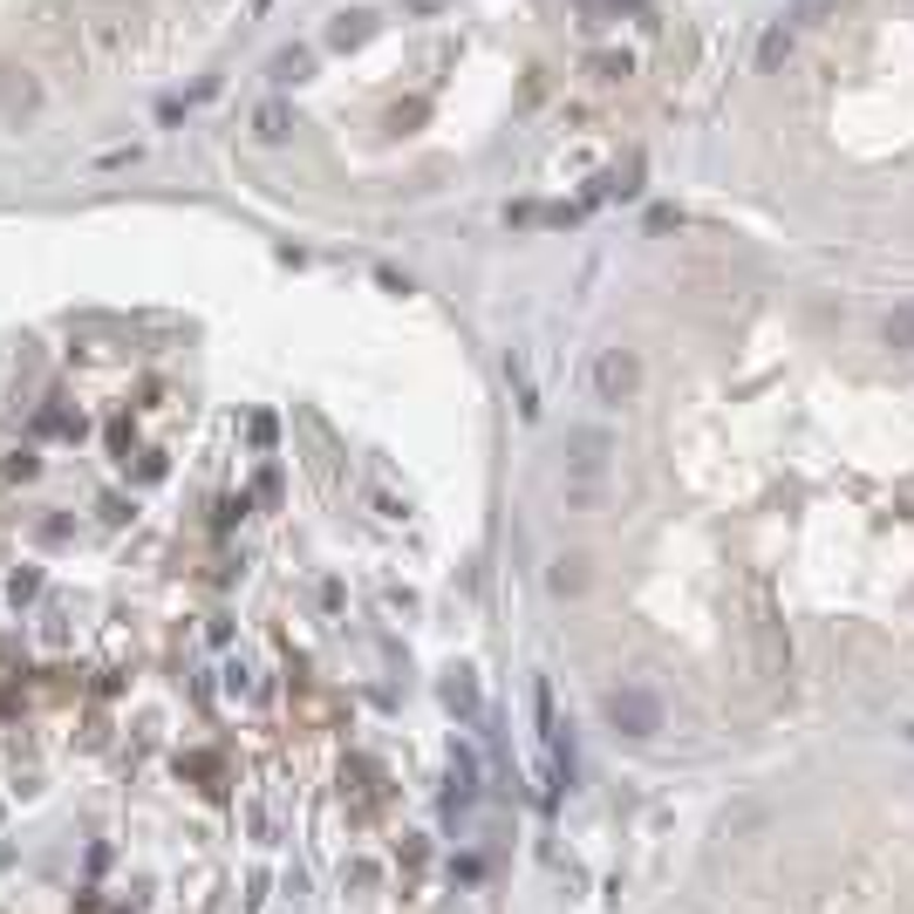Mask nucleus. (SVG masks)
<instances>
[{
  "label": "nucleus",
  "instance_id": "1",
  "mask_svg": "<svg viewBox=\"0 0 914 914\" xmlns=\"http://www.w3.org/2000/svg\"><path fill=\"white\" fill-rule=\"evenodd\" d=\"M601 709H607V724H615L621 738H655V730H663V703H655V690H642V682L607 690Z\"/></svg>",
  "mask_w": 914,
  "mask_h": 914
},
{
  "label": "nucleus",
  "instance_id": "2",
  "mask_svg": "<svg viewBox=\"0 0 914 914\" xmlns=\"http://www.w3.org/2000/svg\"><path fill=\"white\" fill-rule=\"evenodd\" d=\"M634 390H642V362H634V348H601V362H594V396H601V403H628Z\"/></svg>",
  "mask_w": 914,
  "mask_h": 914
},
{
  "label": "nucleus",
  "instance_id": "3",
  "mask_svg": "<svg viewBox=\"0 0 914 914\" xmlns=\"http://www.w3.org/2000/svg\"><path fill=\"white\" fill-rule=\"evenodd\" d=\"M607 457H615V437H607V430H567V471L573 478H601Z\"/></svg>",
  "mask_w": 914,
  "mask_h": 914
},
{
  "label": "nucleus",
  "instance_id": "4",
  "mask_svg": "<svg viewBox=\"0 0 914 914\" xmlns=\"http://www.w3.org/2000/svg\"><path fill=\"white\" fill-rule=\"evenodd\" d=\"M375 35V14L369 8H348V14H335V28H328V48H342V55H348V48H362Z\"/></svg>",
  "mask_w": 914,
  "mask_h": 914
},
{
  "label": "nucleus",
  "instance_id": "5",
  "mask_svg": "<svg viewBox=\"0 0 914 914\" xmlns=\"http://www.w3.org/2000/svg\"><path fill=\"white\" fill-rule=\"evenodd\" d=\"M252 137H260V144H287L294 137V116L281 103H260V110H252Z\"/></svg>",
  "mask_w": 914,
  "mask_h": 914
},
{
  "label": "nucleus",
  "instance_id": "6",
  "mask_svg": "<svg viewBox=\"0 0 914 914\" xmlns=\"http://www.w3.org/2000/svg\"><path fill=\"white\" fill-rule=\"evenodd\" d=\"M0 110H35V83H28V75H21V69H0Z\"/></svg>",
  "mask_w": 914,
  "mask_h": 914
},
{
  "label": "nucleus",
  "instance_id": "7",
  "mask_svg": "<svg viewBox=\"0 0 914 914\" xmlns=\"http://www.w3.org/2000/svg\"><path fill=\"white\" fill-rule=\"evenodd\" d=\"M546 588H553V594H580V588H588V560H580V553H573V560H553Z\"/></svg>",
  "mask_w": 914,
  "mask_h": 914
},
{
  "label": "nucleus",
  "instance_id": "8",
  "mask_svg": "<svg viewBox=\"0 0 914 914\" xmlns=\"http://www.w3.org/2000/svg\"><path fill=\"white\" fill-rule=\"evenodd\" d=\"M792 62V28H765V41H757V69H785Z\"/></svg>",
  "mask_w": 914,
  "mask_h": 914
},
{
  "label": "nucleus",
  "instance_id": "9",
  "mask_svg": "<svg viewBox=\"0 0 914 914\" xmlns=\"http://www.w3.org/2000/svg\"><path fill=\"white\" fill-rule=\"evenodd\" d=\"M308 69H314L308 48H281V55H273V83H300Z\"/></svg>",
  "mask_w": 914,
  "mask_h": 914
},
{
  "label": "nucleus",
  "instance_id": "10",
  "mask_svg": "<svg viewBox=\"0 0 914 914\" xmlns=\"http://www.w3.org/2000/svg\"><path fill=\"white\" fill-rule=\"evenodd\" d=\"M880 335H887V348H914V308H894L880 321Z\"/></svg>",
  "mask_w": 914,
  "mask_h": 914
},
{
  "label": "nucleus",
  "instance_id": "11",
  "mask_svg": "<svg viewBox=\"0 0 914 914\" xmlns=\"http://www.w3.org/2000/svg\"><path fill=\"white\" fill-rule=\"evenodd\" d=\"M840 8V0H792V8H785V21H819V14H832Z\"/></svg>",
  "mask_w": 914,
  "mask_h": 914
},
{
  "label": "nucleus",
  "instance_id": "12",
  "mask_svg": "<svg viewBox=\"0 0 914 914\" xmlns=\"http://www.w3.org/2000/svg\"><path fill=\"white\" fill-rule=\"evenodd\" d=\"M444 696H450V709H471V703H478V690H471V676H457V682H450V690H444Z\"/></svg>",
  "mask_w": 914,
  "mask_h": 914
},
{
  "label": "nucleus",
  "instance_id": "13",
  "mask_svg": "<svg viewBox=\"0 0 914 914\" xmlns=\"http://www.w3.org/2000/svg\"><path fill=\"white\" fill-rule=\"evenodd\" d=\"M35 588H41V573H35V567H28V573H14V580H8V594H14V601H28V594H35Z\"/></svg>",
  "mask_w": 914,
  "mask_h": 914
},
{
  "label": "nucleus",
  "instance_id": "14",
  "mask_svg": "<svg viewBox=\"0 0 914 914\" xmlns=\"http://www.w3.org/2000/svg\"><path fill=\"white\" fill-rule=\"evenodd\" d=\"M410 8H417V14H437V8H444V0H410Z\"/></svg>",
  "mask_w": 914,
  "mask_h": 914
}]
</instances>
